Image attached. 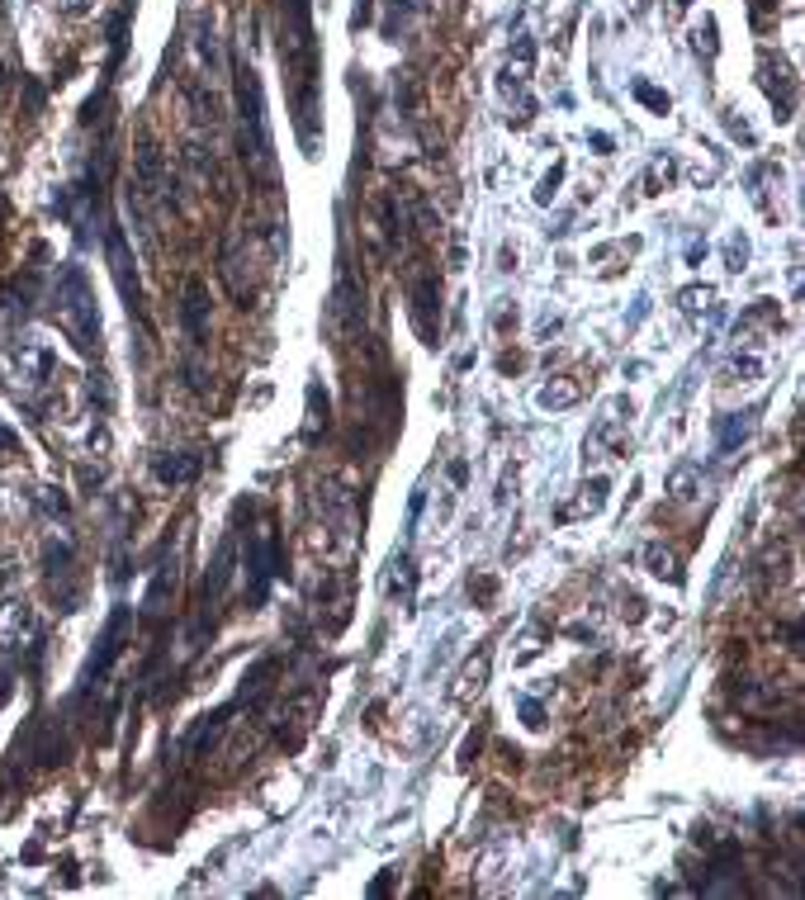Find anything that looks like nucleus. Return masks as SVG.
<instances>
[{"label":"nucleus","mask_w":805,"mask_h":900,"mask_svg":"<svg viewBox=\"0 0 805 900\" xmlns=\"http://www.w3.org/2000/svg\"><path fill=\"white\" fill-rule=\"evenodd\" d=\"M280 62L294 81V133L313 162L322 147L318 114V38H313V0H280Z\"/></svg>","instance_id":"1"},{"label":"nucleus","mask_w":805,"mask_h":900,"mask_svg":"<svg viewBox=\"0 0 805 900\" xmlns=\"http://www.w3.org/2000/svg\"><path fill=\"white\" fill-rule=\"evenodd\" d=\"M749 432H753L749 413H730V417H720V432H716L720 455H730L734 446H744V441H749Z\"/></svg>","instance_id":"14"},{"label":"nucleus","mask_w":805,"mask_h":900,"mask_svg":"<svg viewBox=\"0 0 805 900\" xmlns=\"http://www.w3.org/2000/svg\"><path fill=\"white\" fill-rule=\"evenodd\" d=\"M692 479H697V469L687 465V469H678L673 479H668V488H673V498H692Z\"/></svg>","instance_id":"20"},{"label":"nucleus","mask_w":805,"mask_h":900,"mask_svg":"<svg viewBox=\"0 0 805 900\" xmlns=\"http://www.w3.org/2000/svg\"><path fill=\"white\" fill-rule=\"evenodd\" d=\"M536 403L540 408H569V403H578V384L573 379H550L536 394Z\"/></svg>","instance_id":"17"},{"label":"nucleus","mask_w":805,"mask_h":900,"mask_svg":"<svg viewBox=\"0 0 805 900\" xmlns=\"http://www.w3.org/2000/svg\"><path fill=\"white\" fill-rule=\"evenodd\" d=\"M57 327L67 332V342L76 351H100V304H95V289H90L86 270L81 266H62L57 275Z\"/></svg>","instance_id":"3"},{"label":"nucleus","mask_w":805,"mask_h":900,"mask_svg":"<svg viewBox=\"0 0 805 900\" xmlns=\"http://www.w3.org/2000/svg\"><path fill=\"white\" fill-rule=\"evenodd\" d=\"M412 583H417V569H412L408 550H403V555L389 559V583H384V588H389V597H398V602L408 607V602H412Z\"/></svg>","instance_id":"13"},{"label":"nucleus","mask_w":805,"mask_h":900,"mask_svg":"<svg viewBox=\"0 0 805 900\" xmlns=\"http://www.w3.org/2000/svg\"><path fill=\"white\" fill-rule=\"evenodd\" d=\"M711 299H716V289H711V285H692V289H682V294H678V304H682V313H687V318L706 313V308H711Z\"/></svg>","instance_id":"18"},{"label":"nucleus","mask_w":805,"mask_h":900,"mask_svg":"<svg viewBox=\"0 0 805 900\" xmlns=\"http://www.w3.org/2000/svg\"><path fill=\"white\" fill-rule=\"evenodd\" d=\"M559 180H564V162L555 166V171H550V176L540 180V190H536V199L540 204H550V199H555V190H559Z\"/></svg>","instance_id":"21"},{"label":"nucleus","mask_w":805,"mask_h":900,"mask_svg":"<svg viewBox=\"0 0 805 900\" xmlns=\"http://www.w3.org/2000/svg\"><path fill=\"white\" fill-rule=\"evenodd\" d=\"M171 588H176V564H161L157 578H152V588H147V597H143L147 621H157V616L166 612V593H171Z\"/></svg>","instance_id":"12"},{"label":"nucleus","mask_w":805,"mask_h":900,"mask_svg":"<svg viewBox=\"0 0 805 900\" xmlns=\"http://www.w3.org/2000/svg\"><path fill=\"white\" fill-rule=\"evenodd\" d=\"M389 882H394V872H384V877H375V882H370V896H384V891H389Z\"/></svg>","instance_id":"23"},{"label":"nucleus","mask_w":805,"mask_h":900,"mask_svg":"<svg viewBox=\"0 0 805 900\" xmlns=\"http://www.w3.org/2000/svg\"><path fill=\"white\" fill-rule=\"evenodd\" d=\"M635 100H644L649 109H659V114H668V95L663 90H654L649 81H635Z\"/></svg>","instance_id":"19"},{"label":"nucleus","mask_w":805,"mask_h":900,"mask_svg":"<svg viewBox=\"0 0 805 900\" xmlns=\"http://www.w3.org/2000/svg\"><path fill=\"white\" fill-rule=\"evenodd\" d=\"M62 10H67V15H86L90 0H62Z\"/></svg>","instance_id":"24"},{"label":"nucleus","mask_w":805,"mask_h":900,"mask_svg":"<svg viewBox=\"0 0 805 900\" xmlns=\"http://www.w3.org/2000/svg\"><path fill=\"white\" fill-rule=\"evenodd\" d=\"M408 313L417 337L436 346V337H441V280H436V270H412L408 275Z\"/></svg>","instance_id":"6"},{"label":"nucleus","mask_w":805,"mask_h":900,"mask_svg":"<svg viewBox=\"0 0 805 900\" xmlns=\"http://www.w3.org/2000/svg\"><path fill=\"white\" fill-rule=\"evenodd\" d=\"M242 564H247V597L251 607H261L270 593V583L280 578V564H285V550H280V531L275 522H256L242 540Z\"/></svg>","instance_id":"4"},{"label":"nucleus","mask_w":805,"mask_h":900,"mask_svg":"<svg viewBox=\"0 0 805 900\" xmlns=\"http://www.w3.org/2000/svg\"><path fill=\"white\" fill-rule=\"evenodd\" d=\"M644 564H649V574H654V578H668V583H682L678 555H673V550H663L659 540H649V545H644Z\"/></svg>","instance_id":"15"},{"label":"nucleus","mask_w":805,"mask_h":900,"mask_svg":"<svg viewBox=\"0 0 805 900\" xmlns=\"http://www.w3.org/2000/svg\"><path fill=\"white\" fill-rule=\"evenodd\" d=\"M488 668H493V654H488V649H479L474 659H465L460 678H455V697H474V692H483V683H488Z\"/></svg>","instance_id":"10"},{"label":"nucleus","mask_w":805,"mask_h":900,"mask_svg":"<svg viewBox=\"0 0 805 900\" xmlns=\"http://www.w3.org/2000/svg\"><path fill=\"white\" fill-rule=\"evenodd\" d=\"M199 455H190V450H161L157 460H152V474H157V484L166 488H180V484H190L199 474Z\"/></svg>","instance_id":"8"},{"label":"nucleus","mask_w":805,"mask_h":900,"mask_svg":"<svg viewBox=\"0 0 805 900\" xmlns=\"http://www.w3.org/2000/svg\"><path fill=\"white\" fill-rule=\"evenodd\" d=\"M578 493H583V498H578L564 517H592V512H602V503H607V479H592V484H583Z\"/></svg>","instance_id":"16"},{"label":"nucleus","mask_w":805,"mask_h":900,"mask_svg":"<svg viewBox=\"0 0 805 900\" xmlns=\"http://www.w3.org/2000/svg\"><path fill=\"white\" fill-rule=\"evenodd\" d=\"M237 76V109H242V162L261 185L275 180V143H270V119H266V95H261V76L247 57H233Z\"/></svg>","instance_id":"2"},{"label":"nucleus","mask_w":805,"mask_h":900,"mask_svg":"<svg viewBox=\"0 0 805 900\" xmlns=\"http://www.w3.org/2000/svg\"><path fill=\"white\" fill-rule=\"evenodd\" d=\"M105 256H109V275H114V285L124 294V308L128 318H138L147 323V304H143V285H138V270H133V252H128V237L124 228H105Z\"/></svg>","instance_id":"5"},{"label":"nucleus","mask_w":805,"mask_h":900,"mask_svg":"<svg viewBox=\"0 0 805 900\" xmlns=\"http://www.w3.org/2000/svg\"><path fill=\"white\" fill-rule=\"evenodd\" d=\"M34 640V616L24 602H5L0 607V645L5 649H24Z\"/></svg>","instance_id":"9"},{"label":"nucleus","mask_w":805,"mask_h":900,"mask_svg":"<svg viewBox=\"0 0 805 900\" xmlns=\"http://www.w3.org/2000/svg\"><path fill=\"white\" fill-rule=\"evenodd\" d=\"M128 630H133V612H128V607H114V612H109V621H105V630H100V640H95V654H90L86 673H81V687H95L100 678H105L109 664L124 654Z\"/></svg>","instance_id":"7"},{"label":"nucleus","mask_w":805,"mask_h":900,"mask_svg":"<svg viewBox=\"0 0 805 900\" xmlns=\"http://www.w3.org/2000/svg\"><path fill=\"white\" fill-rule=\"evenodd\" d=\"M521 720H526L531 730H540V725H545V711H540L536 697H526V702H521Z\"/></svg>","instance_id":"22"},{"label":"nucleus","mask_w":805,"mask_h":900,"mask_svg":"<svg viewBox=\"0 0 805 900\" xmlns=\"http://www.w3.org/2000/svg\"><path fill=\"white\" fill-rule=\"evenodd\" d=\"M322 432H327V389H322L318 379L308 384V422H304V441L308 446H318Z\"/></svg>","instance_id":"11"}]
</instances>
